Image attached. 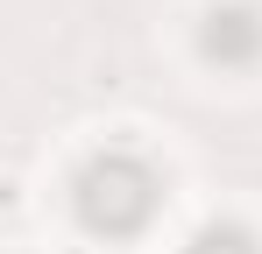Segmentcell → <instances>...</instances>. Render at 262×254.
<instances>
[{
	"mask_svg": "<svg viewBox=\"0 0 262 254\" xmlns=\"http://www.w3.org/2000/svg\"><path fill=\"white\" fill-rule=\"evenodd\" d=\"M149 205L156 212V176L135 163V156H99L85 169V184H78V212H85L92 226H114V205Z\"/></svg>",
	"mask_w": 262,
	"mask_h": 254,
	"instance_id": "obj_1",
	"label": "cell"
},
{
	"mask_svg": "<svg viewBox=\"0 0 262 254\" xmlns=\"http://www.w3.org/2000/svg\"><path fill=\"white\" fill-rule=\"evenodd\" d=\"M206 49H213V57H227V64H255V49H262V21L248 14V7H227V14L213 7Z\"/></svg>",
	"mask_w": 262,
	"mask_h": 254,
	"instance_id": "obj_2",
	"label": "cell"
}]
</instances>
